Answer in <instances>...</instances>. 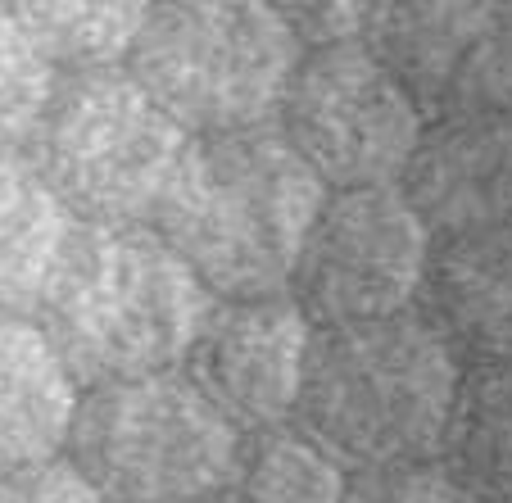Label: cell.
I'll use <instances>...</instances> for the list:
<instances>
[{
    "instance_id": "obj_17",
    "label": "cell",
    "mask_w": 512,
    "mask_h": 503,
    "mask_svg": "<svg viewBox=\"0 0 512 503\" xmlns=\"http://www.w3.org/2000/svg\"><path fill=\"white\" fill-rule=\"evenodd\" d=\"M349 472L313 445L295 422L245 436L241 467L232 481L236 503H345Z\"/></svg>"
},
{
    "instance_id": "obj_22",
    "label": "cell",
    "mask_w": 512,
    "mask_h": 503,
    "mask_svg": "<svg viewBox=\"0 0 512 503\" xmlns=\"http://www.w3.org/2000/svg\"><path fill=\"white\" fill-rule=\"evenodd\" d=\"M191 503H236L232 494H213V499H191Z\"/></svg>"
},
{
    "instance_id": "obj_6",
    "label": "cell",
    "mask_w": 512,
    "mask_h": 503,
    "mask_svg": "<svg viewBox=\"0 0 512 503\" xmlns=\"http://www.w3.org/2000/svg\"><path fill=\"white\" fill-rule=\"evenodd\" d=\"M68 449L109 503H191L232 490L245 436L186 368H168L87 386Z\"/></svg>"
},
{
    "instance_id": "obj_1",
    "label": "cell",
    "mask_w": 512,
    "mask_h": 503,
    "mask_svg": "<svg viewBox=\"0 0 512 503\" xmlns=\"http://www.w3.org/2000/svg\"><path fill=\"white\" fill-rule=\"evenodd\" d=\"M327 186L281 127L191 136L155 213V232L191 263L213 300L286 295Z\"/></svg>"
},
{
    "instance_id": "obj_16",
    "label": "cell",
    "mask_w": 512,
    "mask_h": 503,
    "mask_svg": "<svg viewBox=\"0 0 512 503\" xmlns=\"http://www.w3.org/2000/svg\"><path fill=\"white\" fill-rule=\"evenodd\" d=\"M59 68L123 64L155 0H5Z\"/></svg>"
},
{
    "instance_id": "obj_3",
    "label": "cell",
    "mask_w": 512,
    "mask_h": 503,
    "mask_svg": "<svg viewBox=\"0 0 512 503\" xmlns=\"http://www.w3.org/2000/svg\"><path fill=\"white\" fill-rule=\"evenodd\" d=\"M463 358L426 313L313 327L290 422L345 472L431 463L445 449Z\"/></svg>"
},
{
    "instance_id": "obj_5",
    "label": "cell",
    "mask_w": 512,
    "mask_h": 503,
    "mask_svg": "<svg viewBox=\"0 0 512 503\" xmlns=\"http://www.w3.org/2000/svg\"><path fill=\"white\" fill-rule=\"evenodd\" d=\"M191 136L123 64L68 68L28 159L78 223L150 227Z\"/></svg>"
},
{
    "instance_id": "obj_20",
    "label": "cell",
    "mask_w": 512,
    "mask_h": 503,
    "mask_svg": "<svg viewBox=\"0 0 512 503\" xmlns=\"http://www.w3.org/2000/svg\"><path fill=\"white\" fill-rule=\"evenodd\" d=\"M0 503H109L73 458H37L0 472Z\"/></svg>"
},
{
    "instance_id": "obj_21",
    "label": "cell",
    "mask_w": 512,
    "mask_h": 503,
    "mask_svg": "<svg viewBox=\"0 0 512 503\" xmlns=\"http://www.w3.org/2000/svg\"><path fill=\"white\" fill-rule=\"evenodd\" d=\"M295 37L304 46H331V41H358V32L368 28L377 0H272Z\"/></svg>"
},
{
    "instance_id": "obj_13",
    "label": "cell",
    "mask_w": 512,
    "mask_h": 503,
    "mask_svg": "<svg viewBox=\"0 0 512 503\" xmlns=\"http://www.w3.org/2000/svg\"><path fill=\"white\" fill-rule=\"evenodd\" d=\"M78 381L32 313H0V472L68 445Z\"/></svg>"
},
{
    "instance_id": "obj_4",
    "label": "cell",
    "mask_w": 512,
    "mask_h": 503,
    "mask_svg": "<svg viewBox=\"0 0 512 503\" xmlns=\"http://www.w3.org/2000/svg\"><path fill=\"white\" fill-rule=\"evenodd\" d=\"M304 41L272 0H155L127 73L186 136L272 127Z\"/></svg>"
},
{
    "instance_id": "obj_12",
    "label": "cell",
    "mask_w": 512,
    "mask_h": 503,
    "mask_svg": "<svg viewBox=\"0 0 512 503\" xmlns=\"http://www.w3.org/2000/svg\"><path fill=\"white\" fill-rule=\"evenodd\" d=\"M426 318L458 358L512 363V232L445 236L426 263Z\"/></svg>"
},
{
    "instance_id": "obj_10",
    "label": "cell",
    "mask_w": 512,
    "mask_h": 503,
    "mask_svg": "<svg viewBox=\"0 0 512 503\" xmlns=\"http://www.w3.org/2000/svg\"><path fill=\"white\" fill-rule=\"evenodd\" d=\"M309 345L313 318L290 291L218 300L182 368L241 436H259L295 417Z\"/></svg>"
},
{
    "instance_id": "obj_8",
    "label": "cell",
    "mask_w": 512,
    "mask_h": 503,
    "mask_svg": "<svg viewBox=\"0 0 512 503\" xmlns=\"http://www.w3.org/2000/svg\"><path fill=\"white\" fill-rule=\"evenodd\" d=\"M431 227L404 186H354L327 195L290 291L313 327L408 313L426 286Z\"/></svg>"
},
{
    "instance_id": "obj_9",
    "label": "cell",
    "mask_w": 512,
    "mask_h": 503,
    "mask_svg": "<svg viewBox=\"0 0 512 503\" xmlns=\"http://www.w3.org/2000/svg\"><path fill=\"white\" fill-rule=\"evenodd\" d=\"M363 37L417 109L512 114V0H377Z\"/></svg>"
},
{
    "instance_id": "obj_2",
    "label": "cell",
    "mask_w": 512,
    "mask_h": 503,
    "mask_svg": "<svg viewBox=\"0 0 512 503\" xmlns=\"http://www.w3.org/2000/svg\"><path fill=\"white\" fill-rule=\"evenodd\" d=\"M213 291L155 227L78 223L37 322L78 386L182 368Z\"/></svg>"
},
{
    "instance_id": "obj_11",
    "label": "cell",
    "mask_w": 512,
    "mask_h": 503,
    "mask_svg": "<svg viewBox=\"0 0 512 503\" xmlns=\"http://www.w3.org/2000/svg\"><path fill=\"white\" fill-rule=\"evenodd\" d=\"M404 195L440 236L512 232V114H449L422 132Z\"/></svg>"
},
{
    "instance_id": "obj_7",
    "label": "cell",
    "mask_w": 512,
    "mask_h": 503,
    "mask_svg": "<svg viewBox=\"0 0 512 503\" xmlns=\"http://www.w3.org/2000/svg\"><path fill=\"white\" fill-rule=\"evenodd\" d=\"M277 123L327 191L395 186L426 132L417 100L363 41L313 46Z\"/></svg>"
},
{
    "instance_id": "obj_15",
    "label": "cell",
    "mask_w": 512,
    "mask_h": 503,
    "mask_svg": "<svg viewBox=\"0 0 512 503\" xmlns=\"http://www.w3.org/2000/svg\"><path fill=\"white\" fill-rule=\"evenodd\" d=\"M440 454L485 503H512V363H472L463 372Z\"/></svg>"
},
{
    "instance_id": "obj_18",
    "label": "cell",
    "mask_w": 512,
    "mask_h": 503,
    "mask_svg": "<svg viewBox=\"0 0 512 503\" xmlns=\"http://www.w3.org/2000/svg\"><path fill=\"white\" fill-rule=\"evenodd\" d=\"M59 64L0 0V150H28L59 87Z\"/></svg>"
},
{
    "instance_id": "obj_14",
    "label": "cell",
    "mask_w": 512,
    "mask_h": 503,
    "mask_svg": "<svg viewBox=\"0 0 512 503\" xmlns=\"http://www.w3.org/2000/svg\"><path fill=\"white\" fill-rule=\"evenodd\" d=\"M73 227L28 150H0V313H37Z\"/></svg>"
},
{
    "instance_id": "obj_19",
    "label": "cell",
    "mask_w": 512,
    "mask_h": 503,
    "mask_svg": "<svg viewBox=\"0 0 512 503\" xmlns=\"http://www.w3.org/2000/svg\"><path fill=\"white\" fill-rule=\"evenodd\" d=\"M345 503H485L445 463H404L381 472H358L345 490Z\"/></svg>"
}]
</instances>
